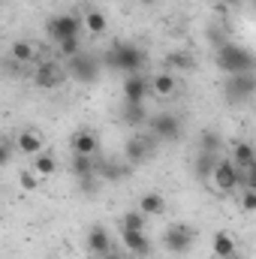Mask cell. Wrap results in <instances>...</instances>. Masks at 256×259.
<instances>
[{
  "instance_id": "obj_1",
  "label": "cell",
  "mask_w": 256,
  "mask_h": 259,
  "mask_svg": "<svg viewBox=\"0 0 256 259\" xmlns=\"http://www.w3.org/2000/svg\"><path fill=\"white\" fill-rule=\"evenodd\" d=\"M214 61H217V66H220L226 75L256 72V55L250 49H244V46H235V42H220Z\"/></svg>"
},
{
  "instance_id": "obj_2",
  "label": "cell",
  "mask_w": 256,
  "mask_h": 259,
  "mask_svg": "<svg viewBox=\"0 0 256 259\" xmlns=\"http://www.w3.org/2000/svg\"><path fill=\"white\" fill-rule=\"evenodd\" d=\"M106 64L112 66V69L127 72V75H136V72L145 69L148 58H145V52H142L139 46H133V42H118V46H112V49L106 52Z\"/></svg>"
},
{
  "instance_id": "obj_3",
  "label": "cell",
  "mask_w": 256,
  "mask_h": 259,
  "mask_svg": "<svg viewBox=\"0 0 256 259\" xmlns=\"http://www.w3.org/2000/svg\"><path fill=\"white\" fill-rule=\"evenodd\" d=\"M211 184H214L217 190H223V193H229V190H235V187H244V169H241L232 157H220Z\"/></svg>"
},
{
  "instance_id": "obj_4",
  "label": "cell",
  "mask_w": 256,
  "mask_h": 259,
  "mask_svg": "<svg viewBox=\"0 0 256 259\" xmlns=\"http://www.w3.org/2000/svg\"><path fill=\"white\" fill-rule=\"evenodd\" d=\"M148 133H151L157 142H178V139L184 136V124H181L178 115L160 112V115H154V118L148 121Z\"/></svg>"
},
{
  "instance_id": "obj_5",
  "label": "cell",
  "mask_w": 256,
  "mask_h": 259,
  "mask_svg": "<svg viewBox=\"0 0 256 259\" xmlns=\"http://www.w3.org/2000/svg\"><path fill=\"white\" fill-rule=\"evenodd\" d=\"M84 27V18H78L75 12H61V15H52L46 21V30L55 42H64V39H75L78 30Z\"/></svg>"
},
{
  "instance_id": "obj_6",
  "label": "cell",
  "mask_w": 256,
  "mask_h": 259,
  "mask_svg": "<svg viewBox=\"0 0 256 259\" xmlns=\"http://www.w3.org/2000/svg\"><path fill=\"white\" fill-rule=\"evenodd\" d=\"M223 94L229 103H247L256 94V72H238L223 81Z\"/></svg>"
},
{
  "instance_id": "obj_7",
  "label": "cell",
  "mask_w": 256,
  "mask_h": 259,
  "mask_svg": "<svg viewBox=\"0 0 256 259\" xmlns=\"http://www.w3.org/2000/svg\"><path fill=\"white\" fill-rule=\"evenodd\" d=\"M193 241H196V232H193L187 223H172V226L166 229V235H163V244H166V250H169V253H175V256H184V253H190Z\"/></svg>"
},
{
  "instance_id": "obj_8",
  "label": "cell",
  "mask_w": 256,
  "mask_h": 259,
  "mask_svg": "<svg viewBox=\"0 0 256 259\" xmlns=\"http://www.w3.org/2000/svg\"><path fill=\"white\" fill-rule=\"evenodd\" d=\"M66 66H69V75H72L78 84H94V81L100 78V61H97L94 55L78 52L75 58L66 61Z\"/></svg>"
},
{
  "instance_id": "obj_9",
  "label": "cell",
  "mask_w": 256,
  "mask_h": 259,
  "mask_svg": "<svg viewBox=\"0 0 256 259\" xmlns=\"http://www.w3.org/2000/svg\"><path fill=\"white\" fill-rule=\"evenodd\" d=\"M154 136L148 133V136H133L127 145H124V160H127V166H139V163H145V160H151V154H154Z\"/></svg>"
},
{
  "instance_id": "obj_10",
  "label": "cell",
  "mask_w": 256,
  "mask_h": 259,
  "mask_svg": "<svg viewBox=\"0 0 256 259\" xmlns=\"http://www.w3.org/2000/svg\"><path fill=\"white\" fill-rule=\"evenodd\" d=\"M121 94H124V103H145L148 94H154V91H151V78L142 75V72L127 75L124 84H121Z\"/></svg>"
},
{
  "instance_id": "obj_11",
  "label": "cell",
  "mask_w": 256,
  "mask_h": 259,
  "mask_svg": "<svg viewBox=\"0 0 256 259\" xmlns=\"http://www.w3.org/2000/svg\"><path fill=\"white\" fill-rule=\"evenodd\" d=\"M88 250H91V256H109V253L115 250L112 235L106 232V226L94 223V226L88 229Z\"/></svg>"
},
{
  "instance_id": "obj_12",
  "label": "cell",
  "mask_w": 256,
  "mask_h": 259,
  "mask_svg": "<svg viewBox=\"0 0 256 259\" xmlns=\"http://www.w3.org/2000/svg\"><path fill=\"white\" fill-rule=\"evenodd\" d=\"M121 244L127 247L130 256L148 259L151 256V238L145 232H133V229H121Z\"/></svg>"
},
{
  "instance_id": "obj_13",
  "label": "cell",
  "mask_w": 256,
  "mask_h": 259,
  "mask_svg": "<svg viewBox=\"0 0 256 259\" xmlns=\"http://www.w3.org/2000/svg\"><path fill=\"white\" fill-rule=\"evenodd\" d=\"M33 84L39 91H55L64 84V72L58 69V64H39L36 72H33Z\"/></svg>"
},
{
  "instance_id": "obj_14",
  "label": "cell",
  "mask_w": 256,
  "mask_h": 259,
  "mask_svg": "<svg viewBox=\"0 0 256 259\" xmlns=\"http://www.w3.org/2000/svg\"><path fill=\"white\" fill-rule=\"evenodd\" d=\"M15 145H18V154H24V157H36V154L46 151V142L36 130H21L15 136Z\"/></svg>"
},
{
  "instance_id": "obj_15",
  "label": "cell",
  "mask_w": 256,
  "mask_h": 259,
  "mask_svg": "<svg viewBox=\"0 0 256 259\" xmlns=\"http://www.w3.org/2000/svg\"><path fill=\"white\" fill-rule=\"evenodd\" d=\"M69 145H72V154H84V157H97L100 154V139L91 130H78L69 139Z\"/></svg>"
},
{
  "instance_id": "obj_16",
  "label": "cell",
  "mask_w": 256,
  "mask_h": 259,
  "mask_svg": "<svg viewBox=\"0 0 256 259\" xmlns=\"http://www.w3.org/2000/svg\"><path fill=\"white\" fill-rule=\"evenodd\" d=\"M121 121L127 127H145L151 118H148V106L145 103H124L121 106Z\"/></svg>"
},
{
  "instance_id": "obj_17",
  "label": "cell",
  "mask_w": 256,
  "mask_h": 259,
  "mask_svg": "<svg viewBox=\"0 0 256 259\" xmlns=\"http://www.w3.org/2000/svg\"><path fill=\"white\" fill-rule=\"evenodd\" d=\"M211 250H214V259L238 256V241H235L229 232H217V235H214V241H211Z\"/></svg>"
},
{
  "instance_id": "obj_18",
  "label": "cell",
  "mask_w": 256,
  "mask_h": 259,
  "mask_svg": "<svg viewBox=\"0 0 256 259\" xmlns=\"http://www.w3.org/2000/svg\"><path fill=\"white\" fill-rule=\"evenodd\" d=\"M217 154H205V151H199L196 154V163H193V169H196V178L202 181V184H208L211 178H214V169H217Z\"/></svg>"
},
{
  "instance_id": "obj_19",
  "label": "cell",
  "mask_w": 256,
  "mask_h": 259,
  "mask_svg": "<svg viewBox=\"0 0 256 259\" xmlns=\"http://www.w3.org/2000/svg\"><path fill=\"white\" fill-rule=\"evenodd\" d=\"M139 211H145L148 217H163L166 214V199L160 193H142L139 196Z\"/></svg>"
},
{
  "instance_id": "obj_20",
  "label": "cell",
  "mask_w": 256,
  "mask_h": 259,
  "mask_svg": "<svg viewBox=\"0 0 256 259\" xmlns=\"http://www.w3.org/2000/svg\"><path fill=\"white\" fill-rule=\"evenodd\" d=\"M244 172L250 169V166H256V151H253V145H247V142H235L232 145V154H229Z\"/></svg>"
},
{
  "instance_id": "obj_21",
  "label": "cell",
  "mask_w": 256,
  "mask_h": 259,
  "mask_svg": "<svg viewBox=\"0 0 256 259\" xmlns=\"http://www.w3.org/2000/svg\"><path fill=\"white\" fill-rule=\"evenodd\" d=\"M151 91H154L157 97H172V94H175V75H172L169 69L151 75Z\"/></svg>"
},
{
  "instance_id": "obj_22",
  "label": "cell",
  "mask_w": 256,
  "mask_h": 259,
  "mask_svg": "<svg viewBox=\"0 0 256 259\" xmlns=\"http://www.w3.org/2000/svg\"><path fill=\"white\" fill-rule=\"evenodd\" d=\"M84 30H88V33H94V36L106 33V30H109L106 15H103L100 9H88V12H84Z\"/></svg>"
},
{
  "instance_id": "obj_23",
  "label": "cell",
  "mask_w": 256,
  "mask_h": 259,
  "mask_svg": "<svg viewBox=\"0 0 256 259\" xmlns=\"http://www.w3.org/2000/svg\"><path fill=\"white\" fill-rule=\"evenodd\" d=\"M33 172L39 175V178H52L55 172H58V160H55V154H36L33 157Z\"/></svg>"
},
{
  "instance_id": "obj_24",
  "label": "cell",
  "mask_w": 256,
  "mask_h": 259,
  "mask_svg": "<svg viewBox=\"0 0 256 259\" xmlns=\"http://www.w3.org/2000/svg\"><path fill=\"white\" fill-rule=\"evenodd\" d=\"M9 58H12L15 64H30V61L36 58V49H33L30 42H24V39H15L12 49H9Z\"/></svg>"
},
{
  "instance_id": "obj_25",
  "label": "cell",
  "mask_w": 256,
  "mask_h": 259,
  "mask_svg": "<svg viewBox=\"0 0 256 259\" xmlns=\"http://www.w3.org/2000/svg\"><path fill=\"white\" fill-rule=\"evenodd\" d=\"M220 148H223L220 133H217V130H202V136H199V151H205V154H217V157H220Z\"/></svg>"
},
{
  "instance_id": "obj_26",
  "label": "cell",
  "mask_w": 256,
  "mask_h": 259,
  "mask_svg": "<svg viewBox=\"0 0 256 259\" xmlns=\"http://www.w3.org/2000/svg\"><path fill=\"white\" fill-rule=\"evenodd\" d=\"M121 229H133V232H145V226H148V214L145 211H127L124 217H121V223H118Z\"/></svg>"
},
{
  "instance_id": "obj_27",
  "label": "cell",
  "mask_w": 256,
  "mask_h": 259,
  "mask_svg": "<svg viewBox=\"0 0 256 259\" xmlns=\"http://www.w3.org/2000/svg\"><path fill=\"white\" fill-rule=\"evenodd\" d=\"M196 66V61H193L187 52H169L166 55V69L172 72V69H193Z\"/></svg>"
},
{
  "instance_id": "obj_28",
  "label": "cell",
  "mask_w": 256,
  "mask_h": 259,
  "mask_svg": "<svg viewBox=\"0 0 256 259\" xmlns=\"http://www.w3.org/2000/svg\"><path fill=\"white\" fill-rule=\"evenodd\" d=\"M130 169L127 166H118V163H100V178H106V181H118V178H124Z\"/></svg>"
},
{
  "instance_id": "obj_29",
  "label": "cell",
  "mask_w": 256,
  "mask_h": 259,
  "mask_svg": "<svg viewBox=\"0 0 256 259\" xmlns=\"http://www.w3.org/2000/svg\"><path fill=\"white\" fill-rule=\"evenodd\" d=\"M58 52L64 55L66 61H69V58H75V55L81 52V46H78V36H75V39H64V42H58Z\"/></svg>"
},
{
  "instance_id": "obj_30",
  "label": "cell",
  "mask_w": 256,
  "mask_h": 259,
  "mask_svg": "<svg viewBox=\"0 0 256 259\" xmlns=\"http://www.w3.org/2000/svg\"><path fill=\"white\" fill-rule=\"evenodd\" d=\"M238 202H241V208H244V211H256V190L244 187V190H241V199H238Z\"/></svg>"
},
{
  "instance_id": "obj_31",
  "label": "cell",
  "mask_w": 256,
  "mask_h": 259,
  "mask_svg": "<svg viewBox=\"0 0 256 259\" xmlns=\"http://www.w3.org/2000/svg\"><path fill=\"white\" fill-rule=\"evenodd\" d=\"M36 187H39V175H36L33 169L24 172V175H21V190H36Z\"/></svg>"
},
{
  "instance_id": "obj_32",
  "label": "cell",
  "mask_w": 256,
  "mask_h": 259,
  "mask_svg": "<svg viewBox=\"0 0 256 259\" xmlns=\"http://www.w3.org/2000/svg\"><path fill=\"white\" fill-rule=\"evenodd\" d=\"M12 151H18V145H15L12 139H3V148H0V160H3V166L12 160Z\"/></svg>"
},
{
  "instance_id": "obj_33",
  "label": "cell",
  "mask_w": 256,
  "mask_h": 259,
  "mask_svg": "<svg viewBox=\"0 0 256 259\" xmlns=\"http://www.w3.org/2000/svg\"><path fill=\"white\" fill-rule=\"evenodd\" d=\"M244 187H250V190H256V166H250V169L244 172Z\"/></svg>"
},
{
  "instance_id": "obj_34",
  "label": "cell",
  "mask_w": 256,
  "mask_h": 259,
  "mask_svg": "<svg viewBox=\"0 0 256 259\" xmlns=\"http://www.w3.org/2000/svg\"><path fill=\"white\" fill-rule=\"evenodd\" d=\"M142 6H157V0H139Z\"/></svg>"
},
{
  "instance_id": "obj_35",
  "label": "cell",
  "mask_w": 256,
  "mask_h": 259,
  "mask_svg": "<svg viewBox=\"0 0 256 259\" xmlns=\"http://www.w3.org/2000/svg\"><path fill=\"white\" fill-rule=\"evenodd\" d=\"M130 259H139V256H130Z\"/></svg>"
},
{
  "instance_id": "obj_36",
  "label": "cell",
  "mask_w": 256,
  "mask_h": 259,
  "mask_svg": "<svg viewBox=\"0 0 256 259\" xmlns=\"http://www.w3.org/2000/svg\"><path fill=\"white\" fill-rule=\"evenodd\" d=\"M229 259H238V256H229Z\"/></svg>"
}]
</instances>
